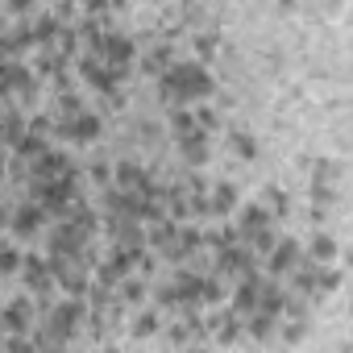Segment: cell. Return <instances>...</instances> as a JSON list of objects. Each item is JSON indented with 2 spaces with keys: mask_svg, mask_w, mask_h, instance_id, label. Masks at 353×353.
Here are the masks:
<instances>
[{
  "mask_svg": "<svg viewBox=\"0 0 353 353\" xmlns=\"http://www.w3.org/2000/svg\"><path fill=\"white\" fill-rule=\"evenodd\" d=\"M208 88V79H204V71L200 67H192V63H183V67H174L166 79H162V92H170V96H200Z\"/></svg>",
  "mask_w": 353,
  "mask_h": 353,
  "instance_id": "cell-1",
  "label": "cell"
}]
</instances>
